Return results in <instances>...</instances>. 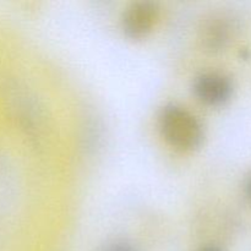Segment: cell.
I'll return each instance as SVG.
<instances>
[{
  "instance_id": "3957f363",
  "label": "cell",
  "mask_w": 251,
  "mask_h": 251,
  "mask_svg": "<svg viewBox=\"0 0 251 251\" xmlns=\"http://www.w3.org/2000/svg\"><path fill=\"white\" fill-rule=\"evenodd\" d=\"M159 15L158 4L151 0H137L124 10L120 20L122 31L132 41L144 39L153 31Z\"/></svg>"
},
{
  "instance_id": "277c9868",
  "label": "cell",
  "mask_w": 251,
  "mask_h": 251,
  "mask_svg": "<svg viewBox=\"0 0 251 251\" xmlns=\"http://www.w3.org/2000/svg\"><path fill=\"white\" fill-rule=\"evenodd\" d=\"M235 32L234 21L225 14H216L208 17L201 28V42L206 50L217 53L223 50L232 41Z\"/></svg>"
},
{
  "instance_id": "7a4b0ae2",
  "label": "cell",
  "mask_w": 251,
  "mask_h": 251,
  "mask_svg": "<svg viewBox=\"0 0 251 251\" xmlns=\"http://www.w3.org/2000/svg\"><path fill=\"white\" fill-rule=\"evenodd\" d=\"M194 96L208 107H223L233 98L235 91L232 76L221 70H203L194 77Z\"/></svg>"
},
{
  "instance_id": "52a82bcc",
  "label": "cell",
  "mask_w": 251,
  "mask_h": 251,
  "mask_svg": "<svg viewBox=\"0 0 251 251\" xmlns=\"http://www.w3.org/2000/svg\"><path fill=\"white\" fill-rule=\"evenodd\" d=\"M196 251H225L221 245L218 244H213V243H211V244H205L202 245V247L199 248Z\"/></svg>"
},
{
  "instance_id": "5b68a950",
  "label": "cell",
  "mask_w": 251,
  "mask_h": 251,
  "mask_svg": "<svg viewBox=\"0 0 251 251\" xmlns=\"http://www.w3.org/2000/svg\"><path fill=\"white\" fill-rule=\"evenodd\" d=\"M98 251H139V249L131 240L118 238L105 243Z\"/></svg>"
},
{
  "instance_id": "6da1fadb",
  "label": "cell",
  "mask_w": 251,
  "mask_h": 251,
  "mask_svg": "<svg viewBox=\"0 0 251 251\" xmlns=\"http://www.w3.org/2000/svg\"><path fill=\"white\" fill-rule=\"evenodd\" d=\"M162 137L174 149L194 151L203 144L205 126L190 109L176 102L162 105L157 115Z\"/></svg>"
},
{
  "instance_id": "8992f818",
  "label": "cell",
  "mask_w": 251,
  "mask_h": 251,
  "mask_svg": "<svg viewBox=\"0 0 251 251\" xmlns=\"http://www.w3.org/2000/svg\"><path fill=\"white\" fill-rule=\"evenodd\" d=\"M243 191H244V195L248 200L251 201V172L247 176V178L244 179V183H243Z\"/></svg>"
}]
</instances>
